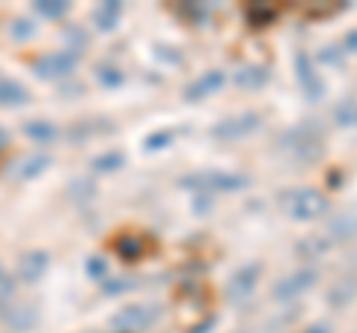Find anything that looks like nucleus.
Returning a JSON list of instances; mask_svg holds the SVG:
<instances>
[{
	"label": "nucleus",
	"mask_w": 357,
	"mask_h": 333,
	"mask_svg": "<svg viewBox=\"0 0 357 333\" xmlns=\"http://www.w3.org/2000/svg\"><path fill=\"white\" fill-rule=\"evenodd\" d=\"M178 187L194 194H236L250 187V179L241 173H227V170H197L191 176H182L178 179Z\"/></svg>",
	"instance_id": "obj_1"
},
{
	"label": "nucleus",
	"mask_w": 357,
	"mask_h": 333,
	"mask_svg": "<svg viewBox=\"0 0 357 333\" xmlns=\"http://www.w3.org/2000/svg\"><path fill=\"white\" fill-rule=\"evenodd\" d=\"M321 143H325V131H321L312 119H307V122H301V125L289 128L280 137V149L289 152L298 161H316L321 155V149H325Z\"/></svg>",
	"instance_id": "obj_2"
},
{
	"label": "nucleus",
	"mask_w": 357,
	"mask_h": 333,
	"mask_svg": "<svg viewBox=\"0 0 357 333\" xmlns=\"http://www.w3.org/2000/svg\"><path fill=\"white\" fill-rule=\"evenodd\" d=\"M280 206L292 220L310 224V220H319L321 215H328L331 203H328L325 194L316 191V187H295V191H286L280 196Z\"/></svg>",
	"instance_id": "obj_3"
},
{
	"label": "nucleus",
	"mask_w": 357,
	"mask_h": 333,
	"mask_svg": "<svg viewBox=\"0 0 357 333\" xmlns=\"http://www.w3.org/2000/svg\"><path fill=\"white\" fill-rule=\"evenodd\" d=\"M262 271H265L262 262H248V265H241L238 271H232V277L227 280V288H223L227 304L250 301V295L256 292V286H259V280H262Z\"/></svg>",
	"instance_id": "obj_4"
},
{
	"label": "nucleus",
	"mask_w": 357,
	"mask_h": 333,
	"mask_svg": "<svg viewBox=\"0 0 357 333\" xmlns=\"http://www.w3.org/2000/svg\"><path fill=\"white\" fill-rule=\"evenodd\" d=\"M316 283H319V271L312 268V265H301V268H295L292 274H286L283 280L271 288V297L277 304H289V301H295V297L307 295Z\"/></svg>",
	"instance_id": "obj_5"
},
{
	"label": "nucleus",
	"mask_w": 357,
	"mask_h": 333,
	"mask_svg": "<svg viewBox=\"0 0 357 333\" xmlns=\"http://www.w3.org/2000/svg\"><path fill=\"white\" fill-rule=\"evenodd\" d=\"M292 63H295V77H298V86H301V93H304V98L307 102H321L328 86L316 69V60H312L307 51H298Z\"/></svg>",
	"instance_id": "obj_6"
},
{
	"label": "nucleus",
	"mask_w": 357,
	"mask_h": 333,
	"mask_svg": "<svg viewBox=\"0 0 357 333\" xmlns=\"http://www.w3.org/2000/svg\"><path fill=\"white\" fill-rule=\"evenodd\" d=\"M158 318V307H149V304H134V307H126L110 318V330L116 333H140L155 325Z\"/></svg>",
	"instance_id": "obj_7"
},
{
	"label": "nucleus",
	"mask_w": 357,
	"mask_h": 333,
	"mask_svg": "<svg viewBox=\"0 0 357 333\" xmlns=\"http://www.w3.org/2000/svg\"><path fill=\"white\" fill-rule=\"evenodd\" d=\"M259 128V114H238V116H227V119H220L211 125V137H218V140H241V137H248L253 134V131Z\"/></svg>",
	"instance_id": "obj_8"
},
{
	"label": "nucleus",
	"mask_w": 357,
	"mask_h": 333,
	"mask_svg": "<svg viewBox=\"0 0 357 333\" xmlns=\"http://www.w3.org/2000/svg\"><path fill=\"white\" fill-rule=\"evenodd\" d=\"M75 65H77V51H51L42 60L33 63V69L45 81H54V77H69L75 72Z\"/></svg>",
	"instance_id": "obj_9"
},
{
	"label": "nucleus",
	"mask_w": 357,
	"mask_h": 333,
	"mask_svg": "<svg viewBox=\"0 0 357 333\" xmlns=\"http://www.w3.org/2000/svg\"><path fill=\"white\" fill-rule=\"evenodd\" d=\"M223 86H227V72L211 69V72H206V75L194 77V81L185 86V102L197 104V102H203V98L215 95L218 90H223Z\"/></svg>",
	"instance_id": "obj_10"
},
{
	"label": "nucleus",
	"mask_w": 357,
	"mask_h": 333,
	"mask_svg": "<svg viewBox=\"0 0 357 333\" xmlns=\"http://www.w3.org/2000/svg\"><path fill=\"white\" fill-rule=\"evenodd\" d=\"M241 90H262V86L271 81V69L268 65H241V69L232 75Z\"/></svg>",
	"instance_id": "obj_11"
},
{
	"label": "nucleus",
	"mask_w": 357,
	"mask_h": 333,
	"mask_svg": "<svg viewBox=\"0 0 357 333\" xmlns=\"http://www.w3.org/2000/svg\"><path fill=\"white\" fill-rule=\"evenodd\" d=\"M119 21H122V3L119 0H107V3H98L96 6V13H93V24L96 30H116L119 27Z\"/></svg>",
	"instance_id": "obj_12"
},
{
	"label": "nucleus",
	"mask_w": 357,
	"mask_h": 333,
	"mask_svg": "<svg viewBox=\"0 0 357 333\" xmlns=\"http://www.w3.org/2000/svg\"><path fill=\"white\" fill-rule=\"evenodd\" d=\"M45 268H48V253L45 250H33V253H24L18 262V274L24 277L27 283H36L39 277L45 274Z\"/></svg>",
	"instance_id": "obj_13"
},
{
	"label": "nucleus",
	"mask_w": 357,
	"mask_h": 333,
	"mask_svg": "<svg viewBox=\"0 0 357 333\" xmlns=\"http://www.w3.org/2000/svg\"><path fill=\"white\" fill-rule=\"evenodd\" d=\"M27 102H30V93L24 84L13 81V77H0V107H18Z\"/></svg>",
	"instance_id": "obj_14"
},
{
	"label": "nucleus",
	"mask_w": 357,
	"mask_h": 333,
	"mask_svg": "<svg viewBox=\"0 0 357 333\" xmlns=\"http://www.w3.org/2000/svg\"><path fill=\"white\" fill-rule=\"evenodd\" d=\"M244 21H248V27H253V30H265L277 21V9L268 3H250L244 9Z\"/></svg>",
	"instance_id": "obj_15"
},
{
	"label": "nucleus",
	"mask_w": 357,
	"mask_h": 333,
	"mask_svg": "<svg viewBox=\"0 0 357 333\" xmlns=\"http://www.w3.org/2000/svg\"><path fill=\"white\" fill-rule=\"evenodd\" d=\"M333 122L342 128H357V98L354 95L342 98V102L333 107Z\"/></svg>",
	"instance_id": "obj_16"
},
{
	"label": "nucleus",
	"mask_w": 357,
	"mask_h": 333,
	"mask_svg": "<svg viewBox=\"0 0 357 333\" xmlns=\"http://www.w3.org/2000/svg\"><path fill=\"white\" fill-rule=\"evenodd\" d=\"M27 137H33V140H36V143H42V146H45V143H51L54 137H57L60 134V131H57V125H51V122L48 119H36V122H27Z\"/></svg>",
	"instance_id": "obj_17"
},
{
	"label": "nucleus",
	"mask_w": 357,
	"mask_h": 333,
	"mask_svg": "<svg viewBox=\"0 0 357 333\" xmlns=\"http://www.w3.org/2000/svg\"><path fill=\"white\" fill-rule=\"evenodd\" d=\"M122 164H126V155L122 152H107V155H98V158L93 161V170L96 173H114V170H119Z\"/></svg>",
	"instance_id": "obj_18"
},
{
	"label": "nucleus",
	"mask_w": 357,
	"mask_h": 333,
	"mask_svg": "<svg viewBox=\"0 0 357 333\" xmlns=\"http://www.w3.org/2000/svg\"><path fill=\"white\" fill-rule=\"evenodd\" d=\"M116 253L122 259H131V262H137L143 256V241L140 238H119L116 241Z\"/></svg>",
	"instance_id": "obj_19"
},
{
	"label": "nucleus",
	"mask_w": 357,
	"mask_h": 333,
	"mask_svg": "<svg viewBox=\"0 0 357 333\" xmlns=\"http://www.w3.org/2000/svg\"><path fill=\"white\" fill-rule=\"evenodd\" d=\"M357 295V283H337V286H333L331 288V304H345V301H351V297Z\"/></svg>",
	"instance_id": "obj_20"
},
{
	"label": "nucleus",
	"mask_w": 357,
	"mask_h": 333,
	"mask_svg": "<svg viewBox=\"0 0 357 333\" xmlns=\"http://www.w3.org/2000/svg\"><path fill=\"white\" fill-rule=\"evenodd\" d=\"M173 137H176V131L173 128H167V131H155V134H149L146 137V149L149 152H155V149H167L173 143Z\"/></svg>",
	"instance_id": "obj_21"
},
{
	"label": "nucleus",
	"mask_w": 357,
	"mask_h": 333,
	"mask_svg": "<svg viewBox=\"0 0 357 333\" xmlns=\"http://www.w3.org/2000/svg\"><path fill=\"white\" fill-rule=\"evenodd\" d=\"M36 13L45 18H63L69 13V3H57V0H45V3H36Z\"/></svg>",
	"instance_id": "obj_22"
},
{
	"label": "nucleus",
	"mask_w": 357,
	"mask_h": 333,
	"mask_svg": "<svg viewBox=\"0 0 357 333\" xmlns=\"http://www.w3.org/2000/svg\"><path fill=\"white\" fill-rule=\"evenodd\" d=\"M178 13H182L185 18H194V24H203V21L208 18V6H199V3H185V6H178Z\"/></svg>",
	"instance_id": "obj_23"
},
{
	"label": "nucleus",
	"mask_w": 357,
	"mask_h": 333,
	"mask_svg": "<svg viewBox=\"0 0 357 333\" xmlns=\"http://www.w3.org/2000/svg\"><path fill=\"white\" fill-rule=\"evenodd\" d=\"M13 295H15V283H13V277H9L3 268H0V307H3L6 301H13Z\"/></svg>",
	"instance_id": "obj_24"
},
{
	"label": "nucleus",
	"mask_w": 357,
	"mask_h": 333,
	"mask_svg": "<svg viewBox=\"0 0 357 333\" xmlns=\"http://www.w3.org/2000/svg\"><path fill=\"white\" fill-rule=\"evenodd\" d=\"M86 274L93 277V280H102V277H107V262L102 256H93L86 262Z\"/></svg>",
	"instance_id": "obj_25"
},
{
	"label": "nucleus",
	"mask_w": 357,
	"mask_h": 333,
	"mask_svg": "<svg viewBox=\"0 0 357 333\" xmlns=\"http://www.w3.org/2000/svg\"><path fill=\"white\" fill-rule=\"evenodd\" d=\"M319 60H321V63H328V65H340V63L345 60V54H342L340 45H328L325 51L319 54Z\"/></svg>",
	"instance_id": "obj_26"
},
{
	"label": "nucleus",
	"mask_w": 357,
	"mask_h": 333,
	"mask_svg": "<svg viewBox=\"0 0 357 333\" xmlns=\"http://www.w3.org/2000/svg\"><path fill=\"white\" fill-rule=\"evenodd\" d=\"M98 84H102V86H119L122 75L116 69H98Z\"/></svg>",
	"instance_id": "obj_27"
},
{
	"label": "nucleus",
	"mask_w": 357,
	"mask_h": 333,
	"mask_svg": "<svg viewBox=\"0 0 357 333\" xmlns=\"http://www.w3.org/2000/svg\"><path fill=\"white\" fill-rule=\"evenodd\" d=\"M155 57H161V60L173 63V65L182 63V54H178L176 48H170V45H158V48H155Z\"/></svg>",
	"instance_id": "obj_28"
},
{
	"label": "nucleus",
	"mask_w": 357,
	"mask_h": 333,
	"mask_svg": "<svg viewBox=\"0 0 357 333\" xmlns=\"http://www.w3.org/2000/svg\"><path fill=\"white\" fill-rule=\"evenodd\" d=\"M134 283L131 280H105V295H122V292H128Z\"/></svg>",
	"instance_id": "obj_29"
},
{
	"label": "nucleus",
	"mask_w": 357,
	"mask_h": 333,
	"mask_svg": "<svg viewBox=\"0 0 357 333\" xmlns=\"http://www.w3.org/2000/svg\"><path fill=\"white\" fill-rule=\"evenodd\" d=\"M211 203H215V196L211 194H194V212L197 215H206L211 208Z\"/></svg>",
	"instance_id": "obj_30"
},
{
	"label": "nucleus",
	"mask_w": 357,
	"mask_h": 333,
	"mask_svg": "<svg viewBox=\"0 0 357 333\" xmlns=\"http://www.w3.org/2000/svg\"><path fill=\"white\" fill-rule=\"evenodd\" d=\"M328 250V244H321V238H307V244H301L298 247V253H325Z\"/></svg>",
	"instance_id": "obj_31"
},
{
	"label": "nucleus",
	"mask_w": 357,
	"mask_h": 333,
	"mask_svg": "<svg viewBox=\"0 0 357 333\" xmlns=\"http://www.w3.org/2000/svg\"><path fill=\"white\" fill-rule=\"evenodd\" d=\"M340 48H342V54H357V30L345 33L342 42H340Z\"/></svg>",
	"instance_id": "obj_32"
},
{
	"label": "nucleus",
	"mask_w": 357,
	"mask_h": 333,
	"mask_svg": "<svg viewBox=\"0 0 357 333\" xmlns=\"http://www.w3.org/2000/svg\"><path fill=\"white\" fill-rule=\"evenodd\" d=\"M33 33H36V27H33L30 21H18V24H15V36L18 39H30Z\"/></svg>",
	"instance_id": "obj_33"
},
{
	"label": "nucleus",
	"mask_w": 357,
	"mask_h": 333,
	"mask_svg": "<svg viewBox=\"0 0 357 333\" xmlns=\"http://www.w3.org/2000/svg\"><path fill=\"white\" fill-rule=\"evenodd\" d=\"M215 325H218V316H208L206 321H199V325H197V327H191L188 333H208V330L215 327Z\"/></svg>",
	"instance_id": "obj_34"
},
{
	"label": "nucleus",
	"mask_w": 357,
	"mask_h": 333,
	"mask_svg": "<svg viewBox=\"0 0 357 333\" xmlns=\"http://www.w3.org/2000/svg\"><path fill=\"white\" fill-rule=\"evenodd\" d=\"M301 333H331V327H328V325H319V321H316V325H310V327H304V330H301Z\"/></svg>",
	"instance_id": "obj_35"
}]
</instances>
